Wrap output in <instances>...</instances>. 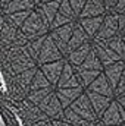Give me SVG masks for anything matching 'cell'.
Returning <instances> with one entry per match:
<instances>
[{
    "label": "cell",
    "instance_id": "cell-1",
    "mask_svg": "<svg viewBox=\"0 0 125 126\" xmlns=\"http://www.w3.org/2000/svg\"><path fill=\"white\" fill-rule=\"evenodd\" d=\"M1 126H6V125H4V120H3V119H1Z\"/></svg>",
    "mask_w": 125,
    "mask_h": 126
}]
</instances>
